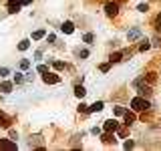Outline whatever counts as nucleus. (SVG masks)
<instances>
[{
	"label": "nucleus",
	"instance_id": "nucleus-1",
	"mask_svg": "<svg viewBox=\"0 0 161 151\" xmlns=\"http://www.w3.org/2000/svg\"><path fill=\"white\" fill-rule=\"evenodd\" d=\"M131 107H133V111H147L151 105H149V101H145L143 97H135V99L131 101Z\"/></svg>",
	"mask_w": 161,
	"mask_h": 151
},
{
	"label": "nucleus",
	"instance_id": "nucleus-2",
	"mask_svg": "<svg viewBox=\"0 0 161 151\" xmlns=\"http://www.w3.org/2000/svg\"><path fill=\"white\" fill-rule=\"evenodd\" d=\"M42 81H45L46 85H57V83L60 81V77H58V75H52V73H45V75H42Z\"/></svg>",
	"mask_w": 161,
	"mask_h": 151
},
{
	"label": "nucleus",
	"instance_id": "nucleus-3",
	"mask_svg": "<svg viewBox=\"0 0 161 151\" xmlns=\"http://www.w3.org/2000/svg\"><path fill=\"white\" fill-rule=\"evenodd\" d=\"M20 6H22L20 0H10V2H8V12H10V14H16V12L20 10Z\"/></svg>",
	"mask_w": 161,
	"mask_h": 151
},
{
	"label": "nucleus",
	"instance_id": "nucleus-4",
	"mask_svg": "<svg viewBox=\"0 0 161 151\" xmlns=\"http://www.w3.org/2000/svg\"><path fill=\"white\" fill-rule=\"evenodd\" d=\"M0 149L14 151V149H16V143H14V141H8V139H0Z\"/></svg>",
	"mask_w": 161,
	"mask_h": 151
},
{
	"label": "nucleus",
	"instance_id": "nucleus-5",
	"mask_svg": "<svg viewBox=\"0 0 161 151\" xmlns=\"http://www.w3.org/2000/svg\"><path fill=\"white\" fill-rule=\"evenodd\" d=\"M105 10H107V14H109V16H115L117 12H119V6H117L115 2H109V4L105 6Z\"/></svg>",
	"mask_w": 161,
	"mask_h": 151
},
{
	"label": "nucleus",
	"instance_id": "nucleus-6",
	"mask_svg": "<svg viewBox=\"0 0 161 151\" xmlns=\"http://www.w3.org/2000/svg\"><path fill=\"white\" fill-rule=\"evenodd\" d=\"M117 129H119V123H117L115 119H111V121L105 123V131H109V133H111V131H117Z\"/></svg>",
	"mask_w": 161,
	"mask_h": 151
},
{
	"label": "nucleus",
	"instance_id": "nucleus-7",
	"mask_svg": "<svg viewBox=\"0 0 161 151\" xmlns=\"http://www.w3.org/2000/svg\"><path fill=\"white\" fill-rule=\"evenodd\" d=\"M60 30H63L65 35H70V32L75 30V24H73V22H69V20H67V22H63V26H60Z\"/></svg>",
	"mask_w": 161,
	"mask_h": 151
},
{
	"label": "nucleus",
	"instance_id": "nucleus-8",
	"mask_svg": "<svg viewBox=\"0 0 161 151\" xmlns=\"http://www.w3.org/2000/svg\"><path fill=\"white\" fill-rule=\"evenodd\" d=\"M139 36H141V30H139V28H133V30L127 35V38H129V42H131V40H135V38H139Z\"/></svg>",
	"mask_w": 161,
	"mask_h": 151
},
{
	"label": "nucleus",
	"instance_id": "nucleus-9",
	"mask_svg": "<svg viewBox=\"0 0 161 151\" xmlns=\"http://www.w3.org/2000/svg\"><path fill=\"white\" fill-rule=\"evenodd\" d=\"M85 93H87V91H85V87H83V85H77V87H75V95H77L79 99H83Z\"/></svg>",
	"mask_w": 161,
	"mask_h": 151
},
{
	"label": "nucleus",
	"instance_id": "nucleus-10",
	"mask_svg": "<svg viewBox=\"0 0 161 151\" xmlns=\"http://www.w3.org/2000/svg\"><path fill=\"white\" fill-rule=\"evenodd\" d=\"M101 109H103V103H101V101H97L95 105L89 107V113H97V111H101Z\"/></svg>",
	"mask_w": 161,
	"mask_h": 151
},
{
	"label": "nucleus",
	"instance_id": "nucleus-11",
	"mask_svg": "<svg viewBox=\"0 0 161 151\" xmlns=\"http://www.w3.org/2000/svg\"><path fill=\"white\" fill-rule=\"evenodd\" d=\"M8 123H10V121H8V117L0 111V127H8Z\"/></svg>",
	"mask_w": 161,
	"mask_h": 151
},
{
	"label": "nucleus",
	"instance_id": "nucleus-12",
	"mask_svg": "<svg viewBox=\"0 0 161 151\" xmlns=\"http://www.w3.org/2000/svg\"><path fill=\"white\" fill-rule=\"evenodd\" d=\"M123 115H125V121H127V125H129V123H133V121H135V113H129V111H125V113H123Z\"/></svg>",
	"mask_w": 161,
	"mask_h": 151
},
{
	"label": "nucleus",
	"instance_id": "nucleus-13",
	"mask_svg": "<svg viewBox=\"0 0 161 151\" xmlns=\"http://www.w3.org/2000/svg\"><path fill=\"white\" fill-rule=\"evenodd\" d=\"M28 47H30V42H28V40H20V42H18V50H26Z\"/></svg>",
	"mask_w": 161,
	"mask_h": 151
},
{
	"label": "nucleus",
	"instance_id": "nucleus-14",
	"mask_svg": "<svg viewBox=\"0 0 161 151\" xmlns=\"http://www.w3.org/2000/svg\"><path fill=\"white\" fill-rule=\"evenodd\" d=\"M42 36H45V30H34V32H32V38H34V40H40Z\"/></svg>",
	"mask_w": 161,
	"mask_h": 151
},
{
	"label": "nucleus",
	"instance_id": "nucleus-15",
	"mask_svg": "<svg viewBox=\"0 0 161 151\" xmlns=\"http://www.w3.org/2000/svg\"><path fill=\"white\" fill-rule=\"evenodd\" d=\"M0 89H2L4 93H10V91H12V83H2V87H0Z\"/></svg>",
	"mask_w": 161,
	"mask_h": 151
},
{
	"label": "nucleus",
	"instance_id": "nucleus-16",
	"mask_svg": "<svg viewBox=\"0 0 161 151\" xmlns=\"http://www.w3.org/2000/svg\"><path fill=\"white\" fill-rule=\"evenodd\" d=\"M121 57H123L121 52H115V55H111V58H109V60H111V63H119V60H121Z\"/></svg>",
	"mask_w": 161,
	"mask_h": 151
},
{
	"label": "nucleus",
	"instance_id": "nucleus-17",
	"mask_svg": "<svg viewBox=\"0 0 161 151\" xmlns=\"http://www.w3.org/2000/svg\"><path fill=\"white\" fill-rule=\"evenodd\" d=\"M139 93H141V97H143V95H149V93H151V89L147 87V85H145V87H139Z\"/></svg>",
	"mask_w": 161,
	"mask_h": 151
},
{
	"label": "nucleus",
	"instance_id": "nucleus-18",
	"mask_svg": "<svg viewBox=\"0 0 161 151\" xmlns=\"http://www.w3.org/2000/svg\"><path fill=\"white\" fill-rule=\"evenodd\" d=\"M10 75V69H6V67H0V77H8Z\"/></svg>",
	"mask_w": 161,
	"mask_h": 151
},
{
	"label": "nucleus",
	"instance_id": "nucleus-19",
	"mask_svg": "<svg viewBox=\"0 0 161 151\" xmlns=\"http://www.w3.org/2000/svg\"><path fill=\"white\" fill-rule=\"evenodd\" d=\"M22 81H24V77L20 75V73H16V75H14V83H16V85H20Z\"/></svg>",
	"mask_w": 161,
	"mask_h": 151
},
{
	"label": "nucleus",
	"instance_id": "nucleus-20",
	"mask_svg": "<svg viewBox=\"0 0 161 151\" xmlns=\"http://www.w3.org/2000/svg\"><path fill=\"white\" fill-rule=\"evenodd\" d=\"M149 47H151V45H149V40H143V42H141V47H139V50H147Z\"/></svg>",
	"mask_w": 161,
	"mask_h": 151
},
{
	"label": "nucleus",
	"instance_id": "nucleus-21",
	"mask_svg": "<svg viewBox=\"0 0 161 151\" xmlns=\"http://www.w3.org/2000/svg\"><path fill=\"white\" fill-rule=\"evenodd\" d=\"M83 40H85L87 45H91V42H93V35H85V36H83Z\"/></svg>",
	"mask_w": 161,
	"mask_h": 151
},
{
	"label": "nucleus",
	"instance_id": "nucleus-22",
	"mask_svg": "<svg viewBox=\"0 0 161 151\" xmlns=\"http://www.w3.org/2000/svg\"><path fill=\"white\" fill-rule=\"evenodd\" d=\"M38 73H42V75H45V73H48V67H45V65H38Z\"/></svg>",
	"mask_w": 161,
	"mask_h": 151
},
{
	"label": "nucleus",
	"instance_id": "nucleus-23",
	"mask_svg": "<svg viewBox=\"0 0 161 151\" xmlns=\"http://www.w3.org/2000/svg\"><path fill=\"white\" fill-rule=\"evenodd\" d=\"M125 113V107H115V115H123Z\"/></svg>",
	"mask_w": 161,
	"mask_h": 151
},
{
	"label": "nucleus",
	"instance_id": "nucleus-24",
	"mask_svg": "<svg viewBox=\"0 0 161 151\" xmlns=\"http://www.w3.org/2000/svg\"><path fill=\"white\" fill-rule=\"evenodd\" d=\"M137 10H139V12H147V10H149V6H147V4H139Z\"/></svg>",
	"mask_w": 161,
	"mask_h": 151
},
{
	"label": "nucleus",
	"instance_id": "nucleus-25",
	"mask_svg": "<svg viewBox=\"0 0 161 151\" xmlns=\"http://www.w3.org/2000/svg\"><path fill=\"white\" fill-rule=\"evenodd\" d=\"M103 141H105V143H111V141H115V139H113V137L109 135V131H107V135H105V137H103Z\"/></svg>",
	"mask_w": 161,
	"mask_h": 151
},
{
	"label": "nucleus",
	"instance_id": "nucleus-26",
	"mask_svg": "<svg viewBox=\"0 0 161 151\" xmlns=\"http://www.w3.org/2000/svg\"><path fill=\"white\" fill-rule=\"evenodd\" d=\"M28 67H30V63H28V60H26V58H24L22 63H20V69H28Z\"/></svg>",
	"mask_w": 161,
	"mask_h": 151
},
{
	"label": "nucleus",
	"instance_id": "nucleus-27",
	"mask_svg": "<svg viewBox=\"0 0 161 151\" xmlns=\"http://www.w3.org/2000/svg\"><path fill=\"white\" fill-rule=\"evenodd\" d=\"M79 111H83V113H89V107H87V105H83V103H80Z\"/></svg>",
	"mask_w": 161,
	"mask_h": 151
},
{
	"label": "nucleus",
	"instance_id": "nucleus-28",
	"mask_svg": "<svg viewBox=\"0 0 161 151\" xmlns=\"http://www.w3.org/2000/svg\"><path fill=\"white\" fill-rule=\"evenodd\" d=\"M101 70H103V73H107V70H109V63H105V65H101Z\"/></svg>",
	"mask_w": 161,
	"mask_h": 151
},
{
	"label": "nucleus",
	"instance_id": "nucleus-29",
	"mask_svg": "<svg viewBox=\"0 0 161 151\" xmlns=\"http://www.w3.org/2000/svg\"><path fill=\"white\" fill-rule=\"evenodd\" d=\"M133 147V141H125V149H131Z\"/></svg>",
	"mask_w": 161,
	"mask_h": 151
},
{
	"label": "nucleus",
	"instance_id": "nucleus-30",
	"mask_svg": "<svg viewBox=\"0 0 161 151\" xmlns=\"http://www.w3.org/2000/svg\"><path fill=\"white\" fill-rule=\"evenodd\" d=\"M63 67H65L63 63H58V60H57V63H55V69H58V70H60V69H63Z\"/></svg>",
	"mask_w": 161,
	"mask_h": 151
},
{
	"label": "nucleus",
	"instance_id": "nucleus-31",
	"mask_svg": "<svg viewBox=\"0 0 161 151\" xmlns=\"http://www.w3.org/2000/svg\"><path fill=\"white\" fill-rule=\"evenodd\" d=\"M147 79H149V83H153V81H155V73H149V77H147Z\"/></svg>",
	"mask_w": 161,
	"mask_h": 151
},
{
	"label": "nucleus",
	"instance_id": "nucleus-32",
	"mask_svg": "<svg viewBox=\"0 0 161 151\" xmlns=\"http://www.w3.org/2000/svg\"><path fill=\"white\" fill-rule=\"evenodd\" d=\"M32 0H20V4H30Z\"/></svg>",
	"mask_w": 161,
	"mask_h": 151
},
{
	"label": "nucleus",
	"instance_id": "nucleus-33",
	"mask_svg": "<svg viewBox=\"0 0 161 151\" xmlns=\"http://www.w3.org/2000/svg\"><path fill=\"white\" fill-rule=\"evenodd\" d=\"M157 24H159V26H161V14H159V16H157Z\"/></svg>",
	"mask_w": 161,
	"mask_h": 151
}]
</instances>
